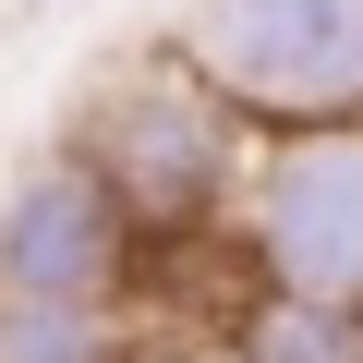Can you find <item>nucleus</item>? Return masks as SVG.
<instances>
[{"label":"nucleus","instance_id":"nucleus-3","mask_svg":"<svg viewBox=\"0 0 363 363\" xmlns=\"http://www.w3.org/2000/svg\"><path fill=\"white\" fill-rule=\"evenodd\" d=\"M230 242H242V291L363 315V121H327V133H255Z\"/></svg>","mask_w":363,"mask_h":363},{"label":"nucleus","instance_id":"nucleus-6","mask_svg":"<svg viewBox=\"0 0 363 363\" xmlns=\"http://www.w3.org/2000/svg\"><path fill=\"white\" fill-rule=\"evenodd\" d=\"M0 363H157L133 315H85V303H0Z\"/></svg>","mask_w":363,"mask_h":363},{"label":"nucleus","instance_id":"nucleus-5","mask_svg":"<svg viewBox=\"0 0 363 363\" xmlns=\"http://www.w3.org/2000/svg\"><path fill=\"white\" fill-rule=\"evenodd\" d=\"M206 351H230V363H363V315L242 291V315H218V327H206Z\"/></svg>","mask_w":363,"mask_h":363},{"label":"nucleus","instance_id":"nucleus-1","mask_svg":"<svg viewBox=\"0 0 363 363\" xmlns=\"http://www.w3.org/2000/svg\"><path fill=\"white\" fill-rule=\"evenodd\" d=\"M97 182L109 206L133 218L145 267L182 255V242H230V206H242V169H255V121L218 109L194 73H182L169 49H133L85 85L73 133H61Z\"/></svg>","mask_w":363,"mask_h":363},{"label":"nucleus","instance_id":"nucleus-4","mask_svg":"<svg viewBox=\"0 0 363 363\" xmlns=\"http://www.w3.org/2000/svg\"><path fill=\"white\" fill-rule=\"evenodd\" d=\"M133 279H145V242L73 145H37V157L0 169V303L133 315Z\"/></svg>","mask_w":363,"mask_h":363},{"label":"nucleus","instance_id":"nucleus-7","mask_svg":"<svg viewBox=\"0 0 363 363\" xmlns=\"http://www.w3.org/2000/svg\"><path fill=\"white\" fill-rule=\"evenodd\" d=\"M157 363H230V351H206V339H182V351H157Z\"/></svg>","mask_w":363,"mask_h":363},{"label":"nucleus","instance_id":"nucleus-2","mask_svg":"<svg viewBox=\"0 0 363 363\" xmlns=\"http://www.w3.org/2000/svg\"><path fill=\"white\" fill-rule=\"evenodd\" d=\"M157 49L255 133L363 121V0H182Z\"/></svg>","mask_w":363,"mask_h":363}]
</instances>
